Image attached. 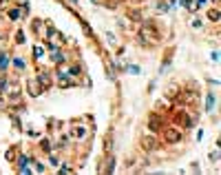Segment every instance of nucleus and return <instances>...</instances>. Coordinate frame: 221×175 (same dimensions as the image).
I'll return each instance as SVG.
<instances>
[{"mask_svg":"<svg viewBox=\"0 0 221 175\" xmlns=\"http://www.w3.org/2000/svg\"><path fill=\"white\" fill-rule=\"evenodd\" d=\"M9 18H11V20H18V18H20V11H18V9H11L9 11Z\"/></svg>","mask_w":221,"mask_h":175,"instance_id":"1a4fd4ad","label":"nucleus"},{"mask_svg":"<svg viewBox=\"0 0 221 175\" xmlns=\"http://www.w3.org/2000/svg\"><path fill=\"white\" fill-rule=\"evenodd\" d=\"M215 2H217V0H215Z\"/></svg>","mask_w":221,"mask_h":175,"instance_id":"f3484780","label":"nucleus"},{"mask_svg":"<svg viewBox=\"0 0 221 175\" xmlns=\"http://www.w3.org/2000/svg\"><path fill=\"white\" fill-rule=\"evenodd\" d=\"M190 5H192V0H181V7H186V9H188Z\"/></svg>","mask_w":221,"mask_h":175,"instance_id":"2eb2a0df","label":"nucleus"},{"mask_svg":"<svg viewBox=\"0 0 221 175\" xmlns=\"http://www.w3.org/2000/svg\"><path fill=\"white\" fill-rule=\"evenodd\" d=\"M13 64L18 67V69H20V71L25 69V60H20V58H15V60H13Z\"/></svg>","mask_w":221,"mask_h":175,"instance_id":"9b49d317","label":"nucleus"},{"mask_svg":"<svg viewBox=\"0 0 221 175\" xmlns=\"http://www.w3.org/2000/svg\"><path fill=\"white\" fill-rule=\"evenodd\" d=\"M40 149L46 151V153L51 151V144H49V140H46V137H42V140H40Z\"/></svg>","mask_w":221,"mask_h":175,"instance_id":"0eeeda50","label":"nucleus"},{"mask_svg":"<svg viewBox=\"0 0 221 175\" xmlns=\"http://www.w3.org/2000/svg\"><path fill=\"white\" fill-rule=\"evenodd\" d=\"M215 106V93H208V100H206V111H212Z\"/></svg>","mask_w":221,"mask_h":175,"instance_id":"20e7f679","label":"nucleus"},{"mask_svg":"<svg viewBox=\"0 0 221 175\" xmlns=\"http://www.w3.org/2000/svg\"><path fill=\"white\" fill-rule=\"evenodd\" d=\"M148 126H151V131H159V126H161V120L157 118V115H151V120H148Z\"/></svg>","mask_w":221,"mask_h":175,"instance_id":"f03ea898","label":"nucleus"},{"mask_svg":"<svg viewBox=\"0 0 221 175\" xmlns=\"http://www.w3.org/2000/svg\"><path fill=\"white\" fill-rule=\"evenodd\" d=\"M33 55H35V58H40V55H42V47H35V49H33Z\"/></svg>","mask_w":221,"mask_h":175,"instance_id":"ddd939ff","label":"nucleus"},{"mask_svg":"<svg viewBox=\"0 0 221 175\" xmlns=\"http://www.w3.org/2000/svg\"><path fill=\"white\" fill-rule=\"evenodd\" d=\"M15 38H18V42H20V45L25 42V33H22V31H18V35H15Z\"/></svg>","mask_w":221,"mask_h":175,"instance_id":"4468645a","label":"nucleus"},{"mask_svg":"<svg viewBox=\"0 0 221 175\" xmlns=\"http://www.w3.org/2000/svg\"><path fill=\"white\" fill-rule=\"evenodd\" d=\"M181 140V133L179 131H166V142H168V144H177V142Z\"/></svg>","mask_w":221,"mask_h":175,"instance_id":"f257e3e1","label":"nucleus"},{"mask_svg":"<svg viewBox=\"0 0 221 175\" xmlns=\"http://www.w3.org/2000/svg\"><path fill=\"white\" fill-rule=\"evenodd\" d=\"M7 67H9V58L5 53H0V69H7Z\"/></svg>","mask_w":221,"mask_h":175,"instance_id":"423d86ee","label":"nucleus"},{"mask_svg":"<svg viewBox=\"0 0 221 175\" xmlns=\"http://www.w3.org/2000/svg\"><path fill=\"white\" fill-rule=\"evenodd\" d=\"M51 60H53L55 64H62V62H66V55L62 53V51H53V55H51Z\"/></svg>","mask_w":221,"mask_h":175,"instance_id":"7ed1b4c3","label":"nucleus"},{"mask_svg":"<svg viewBox=\"0 0 221 175\" xmlns=\"http://www.w3.org/2000/svg\"><path fill=\"white\" fill-rule=\"evenodd\" d=\"M38 80H40V84H49V73H46V71H44V73H40V78H38Z\"/></svg>","mask_w":221,"mask_h":175,"instance_id":"6e6552de","label":"nucleus"},{"mask_svg":"<svg viewBox=\"0 0 221 175\" xmlns=\"http://www.w3.org/2000/svg\"><path fill=\"white\" fill-rule=\"evenodd\" d=\"M208 18H210V20H219V11H217V9H212L210 13H208Z\"/></svg>","mask_w":221,"mask_h":175,"instance_id":"9d476101","label":"nucleus"},{"mask_svg":"<svg viewBox=\"0 0 221 175\" xmlns=\"http://www.w3.org/2000/svg\"><path fill=\"white\" fill-rule=\"evenodd\" d=\"M73 133H75V137H80V140H82V137H86V129H84V126H77Z\"/></svg>","mask_w":221,"mask_h":175,"instance_id":"39448f33","label":"nucleus"},{"mask_svg":"<svg viewBox=\"0 0 221 175\" xmlns=\"http://www.w3.org/2000/svg\"><path fill=\"white\" fill-rule=\"evenodd\" d=\"M206 2H208V0H197V7H203Z\"/></svg>","mask_w":221,"mask_h":175,"instance_id":"dca6fc26","label":"nucleus"},{"mask_svg":"<svg viewBox=\"0 0 221 175\" xmlns=\"http://www.w3.org/2000/svg\"><path fill=\"white\" fill-rule=\"evenodd\" d=\"M5 86H7V78H5V75H2V78H0V93L5 91Z\"/></svg>","mask_w":221,"mask_h":175,"instance_id":"f8f14e48","label":"nucleus"}]
</instances>
